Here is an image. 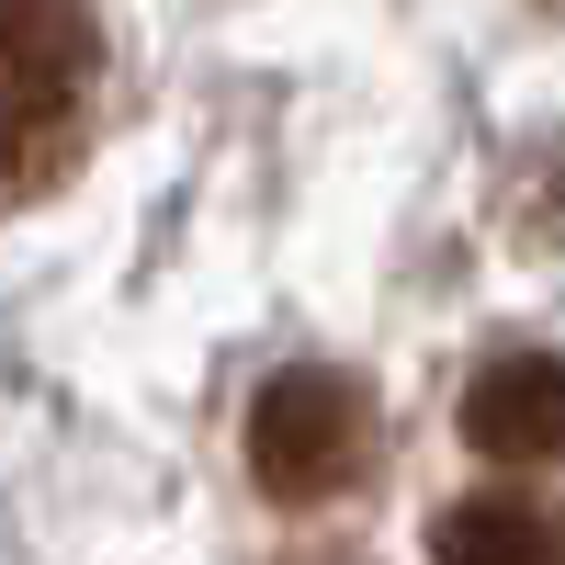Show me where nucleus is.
<instances>
[{"label":"nucleus","instance_id":"7ed1b4c3","mask_svg":"<svg viewBox=\"0 0 565 565\" xmlns=\"http://www.w3.org/2000/svg\"><path fill=\"white\" fill-rule=\"evenodd\" d=\"M452 418L487 463H565V351H487Z\"/></svg>","mask_w":565,"mask_h":565},{"label":"nucleus","instance_id":"f03ea898","mask_svg":"<svg viewBox=\"0 0 565 565\" xmlns=\"http://www.w3.org/2000/svg\"><path fill=\"white\" fill-rule=\"evenodd\" d=\"M0 68H12V204H45L79 159V136H90V90H103L90 0H12Z\"/></svg>","mask_w":565,"mask_h":565},{"label":"nucleus","instance_id":"20e7f679","mask_svg":"<svg viewBox=\"0 0 565 565\" xmlns=\"http://www.w3.org/2000/svg\"><path fill=\"white\" fill-rule=\"evenodd\" d=\"M430 565H565V509L521 487H476L430 521Z\"/></svg>","mask_w":565,"mask_h":565},{"label":"nucleus","instance_id":"f257e3e1","mask_svg":"<svg viewBox=\"0 0 565 565\" xmlns=\"http://www.w3.org/2000/svg\"><path fill=\"white\" fill-rule=\"evenodd\" d=\"M249 487L271 509H328V498H351L373 476V452H385V418H373L362 396V373H328V362H295V373H271V385L249 396Z\"/></svg>","mask_w":565,"mask_h":565}]
</instances>
